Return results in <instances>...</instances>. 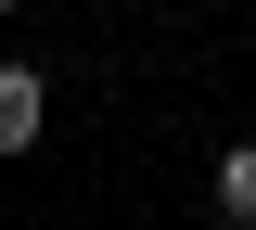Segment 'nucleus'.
Wrapping results in <instances>:
<instances>
[{"instance_id": "3", "label": "nucleus", "mask_w": 256, "mask_h": 230, "mask_svg": "<svg viewBox=\"0 0 256 230\" xmlns=\"http://www.w3.org/2000/svg\"><path fill=\"white\" fill-rule=\"evenodd\" d=\"M0 13H13V0H0Z\"/></svg>"}, {"instance_id": "2", "label": "nucleus", "mask_w": 256, "mask_h": 230, "mask_svg": "<svg viewBox=\"0 0 256 230\" xmlns=\"http://www.w3.org/2000/svg\"><path fill=\"white\" fill-rule=\"evenodd\" d=\"M218 218H256V141L218 154Z\"/></svg>"}, {"instance_id": "1", "label": "nucleus", "mask_w": 256, "mask_h": 230, "mask_svg": "<svg viewBox=\"0 0 256 230\" xmlns=\"http://www.w3.org/2000/svg\"><path fill=\"white\" fill-rule=\"evenodd\" d=\"M38 115H52V90H38L26 64H0V154H26V141H38Z\"/></svg>"}]
</instances>
